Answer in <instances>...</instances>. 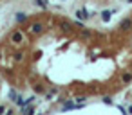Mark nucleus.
<instances>
[{
  "instance_id": "obj_1",
  "label": "nucleus",
  "mask_w": 132,
  "mask_h": 115,
  "mask_svg": "<svg viewBox=\"0 0 132 115\" xmlns=\"http://www.w3.org/2000/svg\"><path fill=\"white\" fill-rule=\"evenodd\" d=\"M11 42H13V43H22V42H24V34H22L20 31H15V32L11 34Z\"/></svg>"
},
{
  "instance_id": "obj_2",
  "label": "nucleus",
  "mask_w": 132,
  "mask_h": 115,
  "mask_svg": "<svg viewBox=\"0 0 132 115\" xmlns=\"http://www.w3.org/2000/svg\"><path fill=\"white\" fill-rule=\"evenodd\" d=\"M76 16H78V20L83 22V20H87V18L90 16V13H87L85 9H78V11H76Z\"/></svg>"
},
{
  "instance_id": "obj_3",
  "label": "nucleus",
  "mask_w": 132,
  "mask_h": 115,
  "mask_svg": "<svg viewBox=\"0 0 132 115\" xmlns=\"http://www.w3.org/2000/svg\"><path fill=\"white\" fill-rule=\"evenodd\" d=\"M120 27L123 29V31H127V29H130L132 27V18H125V20L120 24Z\"/></svg>"
},
{
  "instance_id": "obj_4",
  "label": "nucleus",
  "mask_w": 132,
  "mask_h": 115,
  "mask_svg": "<svg viewBox=\"0 0 132 115\" xmlns=\"http://www.w3.org/2000/svg\"><path fill=\"white\" fill-rule=\"evenodd\" d=\"M31 31H33V32H36V34H38V32H42V31H44V25H42V24H38V22H36V24H33V25H31Z\"/></svg>"
},
{
  "instance_id": "obj_5",
  "label": "nucleus",
  "mask_w": 132,
  "mask_h": 115,
  "mask_svg": "<svg viewBox=\"0 0 132 115\" xmlns=\"http://www.w3.org/2000/svg\"><path fill=\"white\" fill-rule=\"evenodd\" d=\"M110 16H112V11H103V13H101V20H103V22H109Z\"/></svg>"
},
{
  "instance_id": "obj_6",
  "label": "nucleus",
  "mask_w": 132,
  "mask_h": 115,
  "mask_svg": "<svg viewBox=\"0 0 132 115\" xmlns=\"http://www.w3.org/2000/svg\"><path fill=\"white\" fill-rule=\"evenodd\" d=\"M15 18H16V22H24L25 20V13H16Z\"/></svg>"
},
{
  "instance_id": "obj_7",
  "label": "nucleus",
  "mask_w": 132,
  "mask_h": 115,
  "mask_svg": "<svg viewBox=\"0 0 132 115\" xmlns=\"http://www.w3.org/2000/svg\"><path fill=\"white\" fill-rule=\"evenodd\" d=\"M60 25H62V29H63V31H69V29H71V24H69V22H65V20H62V24H60Z\"/></svg>"
},
{
  "instance_id": "obj_8",
  "label": "nucleus",
  "mask_w": 132,
  "mask_h": 115,
  "mask_svg": "<svg viewBox=\"0 0 132 115\" xmlns=\"http://www.w3.org/2000/svg\"><path fill=\"white\" fill-rule=\"evenodd\" d=\"M36 4H38V6H40V7H44V9H45V7H47V4H49V2H47V0H36Z\"/></svg>"
},
{
  "instance_id": "obj_9",
  "label": "nucleus",
  "mask_w": 132,
  "mask_h": 115,
  "mask_svg": "<svg viewBox=\"0 0 132 115\" xmlns=\"http://www.w3.org/2000/svg\"><path fill=\"white\" fill-rule=\"evenodd\" d=\"M130 81H132V75L130 74H125L123 75V83H130Z\"/></svg>"
},
{
  "instance_id": "obj_10",
  "label": "nucleus",
  "mask_w": 132,
  "mask_h": 115,
  "mask_svg": "<svg viewBox=\"0 0 132 115\" xmlns=\"http://www.w3.org/2000/svg\"><path fill=\"white\" fill-rule=\"evenodd\" d=\"M103 103H105V104H112V99L107 95V97H103Z\"/></svg>"
},
{
  "instance_id": "obj_11",
  "label": "nucleus",
  "mask_w": 132,
  "mask_h": 115,
  "mask_svg": "<svg viewBox=\"0 0 132 115\" xmlns=\"http://www.w3.org/2000/svg\"><path fill=\"white\" fill-rule=\"evenodd\" d=\"M22 56H24L22 52H18V54H15V58H16V60H18V61H20V60H22Z\"/></svg>"
},
{
  "instance_id": "obj_12",
  "label": "nucleus",
  "mask_w": 132,
  "mask_h": 115,
  "mask_svg": "<svg viewBox=\"0 0 132 115\" xmlns=\"http://www.w3.org/2000/svg\"><path fill=\"white\" fill-rule=\"evenodd\" d=\"M89 34H90V32H89V31H82V36H83V38H87V36H89Z\"/></svg>"
},
{
  "instance_id": "obj_13",
  "label": "nucleus",
  "mask_w": 132,
  "mask_h": 115,
  "mask_svg": "<svg viewBox=\"0 0 132 115\" xmlns=\"http://www.w3.org/2000/svg\"><path fill=\"white\" fill-rule=\"evenodd\" d=\"M4 111H6V108H4V106H0V113H4Z\"/></svg>"
},
{
  "instance_id": "obj_14",
  "label": "nucleus",
  "mask_w": 132,
  "mask_h": 115,
  "mask_svg": "<svg viewBox=\"0 0 132 115\" xmlns=\"http://www.w3.org/2000/svg\"><path fill=\"white\" fill-rule=\"evenodd\" d=\"M127 111H128V113H132V106H128V110H127Z\"/></svg>"
},
{
  "instance_id": "obj_15",
  "label": "nucleus",
  "mask_w": 132,
  "mask_h": 115,
  "mask_svg": "<svg viewBox=\"0 0 132 115\" xmlns=\"http://www.w3.org/2000/svg\"><path fill=\"white\" fill-rule=\"evenodd\" d=\"M127 2H128V4H132V0H127Z\"/></svg>"
}]
</instances>
